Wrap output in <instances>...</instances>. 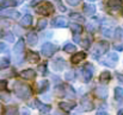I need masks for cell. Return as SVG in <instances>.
<instances>
[{"mask_svg":"<svg viewBox=\"0 0 123 115\" xmlns=\"http://www.w3.org/2000/svg\"><path fill=\"white\" fill-rule=\"evenodd\" d=\"M13 89H14L16 95H17L19 99H22V100H26V99H29L30 95H31V89H30V87L26 85V84L16 82Z\"/></svg>","mask_w":123,"mask_h":115,"instance_id":"1","label":"cell"},{"mask_svg":"<svg viewBox=\"0 0 123 115\" xmlns=\"http://www.w3.org/2000/svg\"><path fill=\"white\" fill-rule=\"evenodd\" d=\"M53 11H54V6L50 2H47V1L40 4L36 7V12L41 16H49V14L53 13Z\"/></svg>","mask_w":123,"mask_h":115,"instance_id":"2","label":"cell"},{"mask_svg":"<svg viewBox=\"0 0 123 115\" xmlns=\"http://www.w3.org/2000/svg\"><path fill=\"white\" fill-rule=\"evenodd\" d=\"M56 50H57V46L54 45V44H51V43H45L41 49L42 55H44V56H47V57L53 56L54 52H55Z\"/></svg>","mask_w":123,"mask_h":115,"instance_id":"3","label":"cell"},{"mask_svg":"<svg viewBox=\"0 0 123 115\" xmlns=\"http://www.w3.org/2000/svg\"><path fill=\"white\" fill-rule=\"evenodd\" d=\"M92 74H93V67L91 64H86L81 70V78L84 82H88L92 78Z\"/></svg>","mask_w":123,"mask_h":115,"instance_id":"4","label":"cell"},{"mask_svg":"<svg viewBox=\"0 0 123 115\" xmlns=\"http://www.w3.org/2000/svg\"><path fill=\"white\" fill-rule=\"evenodd\" d=\"M109 50V43L105 42V40H102V42H98L97 46H96V50H94V57L98 52V56L99 55H104L105 52H108Z\"/></svg>","mask_w":123,"mask_h":115,"instance_id":"5","label":"cell"},{"mask_svg":"<svg viewBox=\"0 0 123 115\" xmlns=\"http://www.w3.org/2000/svg\"><path fill=\"white\" fill-rule=\"evenodd\" d=\"M117 61H118V56H117L116 53H109V55H108V57H106L105 59L100 61V63H102V64H104V65L115 67V64L117 63Z\"/></svg>","mask_w":123,"mask_h":115,"instance_id":"6","label":"cell"},{"mask_svg":"<svg viewBox=\"0 0 123 115\" xmlns=\"http://www.w3.org/2000/svg\"><path fill=\"white\" fill-rule=\"evenodd\" d=\"M96 95L99 97V99H106L108 97V88L106 87H104V85H99V87H97L96 88Z\"/></svg>","mask_w":123,"mask_h":115,"instance_id":"7","label":"cell"},{"mask_svg":"<svg viewBox=\"0 0 123 115\" xmlns=\"http://www.w3.org/2000/svg\"><path fill=\"white\" fill-rule=\"evenodd\" d=\"M20 76L24 79H34L36 77V73L32 69H25V70H23L20 73Z\"/></svg>","mask_w":123,"mask_h":115,"instance_id":"8","label":"cell"},{"mask_svg":"<svg viewBox=\"0 0 123 115\" xmlns=\"http://www.w3.org/2000/svg\"><path fill=\"white\" fill-rule=\"evenodd\" d=\"M51 25L54 27H65V26H67V20L62 17H57L51 21Z\"/></svg>","mask_w":123,"mask_h":115,"instance_id":"9","label":"cell"},{"mask_svg":"<svg viewBox=\"0 0 123 115\" xmlns=\"http://www.w3.org/2000/svg\"><path fill=\"white\" fill-rule=\"evenodd\" d=\"M59 107H60V109H62L63 112H69V110H72V109L75 107V102H73V101H69V102H60V103H59Z\"/></svg>","mask_w":123,"mask_h":115,"instance_id":"10","label":"cell"},{"mask_svg":"<svg viewBox=\"0 0 123 115\" xmlns=\"http://www.w3.org/2000/svg\"><path fill=\"white\" fill-rule=\"evenodd\" d=\"M51 68H53L54 70H56V71L62 70V69L65 68V61H63L62 58H57V59H55V61L51 63Z\"/></svg>","mask_w":123,"mask_h":115,"instance_id":"11","label":"cell"},{"mask_svg":"<svg viewBox=\"0 0 123 115\" xmlns=\"http://www.w3.org/2000/svg\"><path fill=\"white\" fill-rule=\"evenodd\" d=\"M81 107H82V109H84L85 112H90V110H92V109L94 108V106H93L92 101H91L90 99H87V97L82 99V101H81Z\"/></svg>","mask_w":123,"mask_h":115,"instance_id":"12","label":"cell"},{"mask_svg":"<svg viewBox=\"0 0 123 115\" xmlns=\"http://www.w3.org/2000/svg\"><path fill=\"white\" fill-rule=\"evenodd\" d=\"M85 58H86V53L85 52H78V53H75V55L72 56V59L71 61H72L73 64H79Z\"/></svg>","mask_w":123,"mask_h":115,"instance_id":"13","label":"cell"},{"mask_svg":"<svg viewBox=\"0 0 123 115\" xmlns=\"http://www.w3.org/2000/svg\"><path fill=\"white\" fill-rule=\"evenodd\" d=\"M23 50H24V40H23V39H19V40L16 43L14 47H13V52H14L16 55H22Z\"/></svg>","mask_w":123,"mask_h":115,"instance_id":"14","label":"cell"},{"mask_svg":"<svg viewBox=\"0 0 123 115\" xmlns=\"http://www.w3.org/2000/svg\"><path fill=\"white\" fill-rule=\"evenodd\" d=\"M16 5H17L16 0H2L0 2V8L1 10H6V8H10V7H14Z\"/></svg>","mask_w":123,"mask_h":115,"instance_id":"15","label":"cell"},{"mask_svg":"<svg viewBox=\"0 0 123 115\" xmlns=\"http://www.w3.org/2000/svg\"><path fill=\"white\" fill-rule=\"evenodd\" d=\"M121 5H122L121 0H108V6H109L111 10H114V11L120 10V8H121Z\"/></svg>","mask_w":123,"mask_h":115,"instance_id":"16","label":"cell"},{"mask_svg":"<svg viewBox=\"0 0 123 115\" xmlns=\"http://www.w3.org/2000/svg\"><path fill=\"white\" fill-rule=\"evenodd\" d=\"M28 43H29V45H31V46H35L36 44H37V42H38V37H37V35L35 33V32H30L29 35H28Z\"/></svg>","mask_w":123,"mask_h":115,"instance_id":"17","label":"cell"},{"mask_svg":"<svg viewBox=\"0 0 123 115\" xmlns=\"http://www.w3.org/2000/svg\"><path fill=\"white\" fill-rule=\"evenodd\" d=\"M84 12H85L86 16H93L94 12H96V7H94L93 5H88V4H86V5L84 6Z\"/></svg>","mask_w":123,"mask_h":115,"instance_id":"18","label":"cell"},{"mask_svg":"<svg viewBox=\"0 0 123 115\" xmlns=\"http://www.w3.org/2000/svg\"><path fill=\"white\" fill-rule=\"evenodd\" d=\"M28 61L31 62V63H37L40 61V55L37 52H29L28 53Z\"/></svg>","mask_w":123,"mask_h":115,"instance_id":"19","label":"cell"},{"mask_svg":"<svg viewBox=\"0 0 123 115\" xmlns=\"http://www.w3.org/2000/svg\"><path fill=\"white\" fill-rule=\"evenodd\" d=\"M110 78H111V74L109 71H103L99 76V81H100V83H108L110 81Z\"/></svg>","mask_w":123,"mask_h":115,"instance_id":"20","label":"cell"},{"mask_svg":"<svg viewBox=\"0 0 123 115\" xmlns=\"http://www.w3.org/2000/svg\"><path fill=\"white\" fill-rule=\"evenodd\" d=\"M32 24V17L30 16V14H26V16H24L23 18H22V25L23 26H30Z\"/></svg>","mask_w":123,"mask_h":115,"instance_id":"21","label":"cell"},{"mask_svg":"<svg viewBox=\"0 0 123 115\" xmlns=\"http://www.w3.org/2000/svg\"><path fill=\"white\" fill-rule=\"evenodd\" d=\"M48 87H49V82H48V81H45V79L41 81V82L38 83V93H40V94L44 93V91L48 89Z\"/></svg>","mask_w":123,"mask_h":115,"instance_id":"22","label":"cell"},{"mask_svg":"<svg viewBox=\"0 0 123 115\" xmlns=\"http://www.w3.org/2000/svg\"><path fill=\"white\" fill-rule=\"evenodd\" d=\"M69 27H71V30H72V32H73L74 35H80L82 31V27L79 24H71Z\"/></svg>","mask_w":123,"mask_h":115,"instance_id":"23","label":"cell"},{"mask_svg":"<svg viewBox=\"0 0 123 115\" xmlns=\"http://www.w3.org/2000/svg\"><path fill=\"white\" fill-rule=\"evenodd\" d=\"M5 115H19V113H18L17 107H14V106H10V107L6 108Z\"/></svg>","mask_w":123,"mask_h":115,"instance_id":"24","label":"cell"},{"mask_svg":"<svg viewBox=\"0 0 123 115\" xmlns=\"http://www.w3.org/2000/svg\"><path fill=\"white\" fill-rule=\"evenodd\" d=\"M0 16H4V17H6V16H8V17H11V18H14V19H17V18H19V13L18 12H16V11H8V12H4V13H1Z\"/></svg>","mask_w":123,"mask_h":115,"instance_id":"25","label":"cell"},{"mask_svg":"<svg viewBox=\"0 0 123 115\" xmlns=\"http://www.w3.org/2000/svg\"><path fill=\"white\" fill-rule=\"evenodd\" d=\"M91 43H92V38H91L90 36H86V37H84V39L81 40V45L84 46V47H90Z\"/></svg>","mask_w":123,"mask_h":115,"instance_id":"26","label":"cell"},{"mask_svg":"<svg viewBox=\"0 0 123 115\" xmlns=\"http://www.w3.org/2000/svg\"><path fill=\"white\" fill-rule=\"evenodd\" d=\"M63 50L66 52H74L75 51V45L72 44V43H67L65 46H63Z\"/></svg>","mask_w":123,"mask_h":115,"instance_id":"27","label":"cell"},{"mask_svg":"<svg viewBox=\"0 0 123 115\" xmlns=\"http://www.w3.org/2000/svg\"><path fill=\"white\" fill-rule=\"evenodd\" d=\"M38 109H40V112H41L42 114H47L48 112H50V106H49V105H43V103H41L40 107H38Z\"/></svg>","mask_w":123,"mask_h":115,"instance_id":"28","label":"cell"},{"mask_svg":"<svg viewBox=\"0 0 123 115\" xmlns=\"http://www.w3.org/2000/svg\"><path fill=\"white\" fill-rule=\"evenodd\" d=\"M69 18H71L72 20H75V21H80V23H82V21H84V18H82L79 13H71Z\"/></svg>","mask_w":123,"mask_h":115,"instance_id":"29","label":"cell"},{"mask_svg":"<svg viewBox=\"0 0 123 115\" xmlns=\"http://www.w3.org/2000/svg\"><path fill=\"white\" fill-rule=\"evenodd\" d=\"M115 97L117 100H120L121 97H123V88H121V87L115 88Z\"/></svg>","mask_w":123,"mask_h":115,"instance_id":"30","label":"cell"},{"mask_svg":"<svg viewBox=\"0 0 123 115\" xmlns=\"http://www.w3.org/2000/svg\"><path fill=\"white\" fill-rule=\"evenodd\" d=\"M10 67V61L7 58H2L0 59V69H6Z\"/></svg>","mask_w":123,"mask_h":115,"instance_id":"31","label":"cell"},{"mask_svg":"<svg viewBox=\"0 0 123 115\" xmlns=\"http://www.w3.org/2000/svg\"><path fill=\"white\" fill-rule=\"evenodd\" d=\"M115 35H116V38L118 39V40H123V30L122 29H117L116 31H115Z\"/></svg>","mask_w":123,"mask_h":115,"instance_id":"32","label":"cell"},{"mask_svg":"<svg viewBox=\"0 0 123 115\" xmlns=\"http://www.w3.org/2000/svg\"><path fill=\"white\" fill-rule=\"evenodd\" d=\"M65 89H66V95H71V97H74L75 96V94H74V90H73V88L72 87H65Z\"/></svg>","mask_w":123,"mask_h":115,"instance_id":"33","label":"cell"},{"mask_svg":"<svg viewBox=\"0 0 123 115\" xmlns=\"http://www.w3.org/2000/svg\"><path fill=\"white\" fill-rule=\"evenodd\" d=\"M65 77H66V79H67V81H72V79L74 78V71H72V70L67 71V73H66V75H65Z\"/></svg>","mask_w":123,"mask_h":115,"instance_id":"34","label":"cell"},{"mask_svg":"<svg viewBox=\"0 0 123 115\" xmlns=\"http://www.w3.org/2000/svg\"><path fill=\"white\" fill-rule=\"evenodd\" d=\"M47 25H48V21H47L45 19H41V20L38 21V29H40V30H43Z\"/></svg>","mask_w":123,"mask_h":115,"instance_id":"35","label":"cell"},{"mask_svg":"<svg viewBox=\"0 0 123 115\" xmlns=\"http://www.w3.org/2000/svg\"><path fill=\"white\" fill-rule=\"evenodd\" d=\"M38 70L42 73V75H45L47 74V65H45V63H43V64H41L38 67Z\"/></svg>","mask_w":123,"mask_h":115,"instance_id":"36","label":"cell"},{"mask_svg":"<svg viewBox=\"0 0 123 115\" xmlns=\"http://www.w3.org/2000/svg\"><path fill=\"white\" fill-rule=\"evenodd\" d=\"M5 39H6L7 42H13L14 37H13V35H12L11 32H7V33L5 35Z\"/></svg>","mask_w":123,"mask_h":115,"instance_id":"37","label":"cell"},{"mask_svg":"<svg viewBox=\"0 0 123 115\" xmlns=\"http://www.w3.org/2000/svg\"><path fill=\"white\" fill-rule=\"evenodd\" d=\"M6 87H7V83H6V81H4V79H0V91L5 90V89H6Z\"/></svg>","mask_w":123,"mask_h":115,"instance_id":"38","label":"cell"},{"mask_svg":"<svg viewBox=\"0 0 123 115\" xmlns=\"http://www.w3.org/2000/svg\"><path fill=\"white\" fill-rule=\"evenodd\" d=\"M80 1H81V0H67V2H68L69 5H72V6H75V5H78Z\"/></svg>","mask_w":123,"mask_h":115,"instance_id":"39","label":"cell"},{"mask_svg":"<svg viewBox=\"0 0 123 115\" xmlns=\"http://www.w3.org/2000/svg\"><path fill=\"white\" fill-rule=\"evenodd\" d=\"M6 47H7V45H6L5 43H0V52L5 51V50H6Z\"/></svg>","mask_w":123,"mask_h":115,"instance_id":"40","label":"cell"},{"mask_svg":"<svg viewBox=\"0 0 123 115\" xmlns=\"http://www.w3.org/2000/svg\"><path fill=\"white\" fill-rule=\"evenodd\" d=\"M103 33H104V36H106V37H111V35H112L110 30H104Z\"/></svg>","mask_w":123,"mask_h":115,"instance_id":"41","label":"cell"},{"mask_svg":"<svg viewBox=\"0 0 123 115\" xmlns=\"http://www.w3.org/2000/svg\"><path fill=\"white\" fill-rule=\"evenodd\" d=\"M116 76H117V78H118V81L123 84V75L122 74H116Z\"/></svg>","mask_w":123,"mask_h":115,"instance_id":"42","label":"cell"},{"mask_svg":"<svg viewBox=\"0 0 123 115\" xmlns=\"http://www.w3.org/2000/svg\"><path fill=\"white\" fill-rule=\"evenodd\" d=\"M115 47H116V50H123V44H116L115 45Z\"/></svg>","mask_w":123,"mask_h":115,"instance_id":"43","label":"cell"},{"mask_svg":"<svg viewBox=\"0 0 123 115\" xmlns=\"http://www.w3.org/2000/svg\"><path fill=\"white\" fill-rule=\"evenodd\" d=\"M0 97H1L2 100H5V101H8V99H10L8 95H0Z\"/></svg>","mask_w":123,"mask_h":115,"instance_id":"44","label":"cell"},{"mask_svg":"<svg viewBox=\"0 0 123 115\" xmlns=\"http://www.w3.org/2000/svg\"><path fill=\"white\" fill-rule=\"evenodd\" d=\"M22 112H23L22 115H29V110H28L26 108H23V109H22Z\"/></svg>","mask_w":123,"mask_h":115,"instance_id":"45","label":"cell"},{"mask_svg":"<svg viewBox=\"0 0 123 115\" xmlns=\"http://www.w3.org/2000/svg\"><path fill=\"white\" fill-rule=\"evenodd\" d=\"M96 115H109V114H108L106 112H98Z\"/></svg>","mask_w":123,"mask_h":115,"instance_id":"46","label":"cell"},{"mask_svg":"<svg viewBox=\"0 0 123 115\" xmlns=\"http://www.w3.org/2000/svg\"><path fill=\"white\" fill-rule=\"evenodd\" d=\"M74 40H75V42H79V40H80V38L78 37V35H75V37H74Z\"/></svg>","mask_w":123,"mask_h":115,"instance_id":"47","label":"cell"},{"mask_svg":"<svg viewBox=\"0 0 123 115\" xmlns=\"http://www.w3.org/2000/svg\"><path fill=\"white\" fill-rule=\"evenodd\" d=\"M117 115H123V109H121V110H118V113H117Z\"/></svg>","mask_w":123,"mask_h":115,"instance_id":"48","label":"cell"},{"mask_svg":"<svg viewBox=\"0 0 123 115\" xmlns=\"http://www.w3.org/2000/svg\"><path fill=\"white\" fill-rule=\"evenodd\" d=\"M55 115H63L62 113H60V112H55Z\"/></svg>","mask_w":123,"mask_h":115,"instance_id":"49","label":"cell"},{"mask_svg":"<svg viewBox=\"0 0 123 115\" xmlns=\"http://www.w3.org/2000/svg\"><path fill=\"white\" fill-rule=\"evenodd\" d=\"M2 36V31H1V29H0V37Z\"/></svg>","mask_w":123,"mask_h":115,"instance_id":"50","label":"cell"},{"mask_svg":"<svg viewBox=\"0 0 123 115\" xmlns=\"http://www.w3.org/2000/svg\"><path fill=\"white\" fill-rule=\"evenodd\" d=\"M90 1H96V0H90Z\"/></svg>","mask_w":123,"mask_h":115,"instance_id":"51","label":"cell"},{"mask_svg":"<svg viewBox=\"0 0 123 115\" xmlns=\"http://www.w3.org/2000/svg\"><path fill=\"white\" fill-rule=\"evenodd\" d=\"M0 112H1V106H0Z\"/></svg>","mask_w":123,"mask_h":115,"instance_id":"52","label":"cell"}]
</instances>
